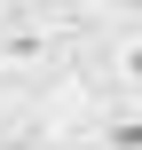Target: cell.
<instances>
[{
    "label": "cell",
    "instance_id": "obj_1",
    "mask_svg": "<svg viewBox=\"0 0 142 150\" xmlns=\"http://www.w3.org/2000/svg\"><path fill=\"white\" fill-rule=\"evenodd\" d=\"M55 47H63V32H55V24H40V16L0 24V79H40V71L55 63Z\"/></svg>",
    "mask_w": 142,
    "mask_h": 150
},
{
    "label": "cell",
    "instance_id": "obj_2",
    "mask_svg": "<svg viewBox=\"0 0 142 150\" xmlns=\"http://www.w3.org/2000/svg\"><path fill=\"white\" fill-rule=\"evenodd\" d=\"M95 134H103V150H142V95H126V103H111Z\"/></svg>",
    "mask_w": 142,
    "mask_h": 150
},
{
    "label": "cell",
    "instance_id": "obj_3",
    "mask_svg": "<svg viewBox=\"0 0 142 150\" xmlns=\"http://www.w3.org/2000/svg\"><path fill=\"white\" fill-rule=\"evenodd\" d=\"M103 63H111V79H119L126 95H142V32H119V40L103 47Z\"/></svg>",
    "mask_w": 142,
    "mask_h": 150
}]
</instances>
